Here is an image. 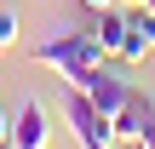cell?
<instances>
[{
	"instance_id": "6da1fadb",
	"label": "cell",
	"mask_w": 155,
	"mask_h": 149,
	"mask_svg": "<svg viewBox=\"0 0 155 149\" xmlns=\"http://www.w3.org/2000/svg\"><path fill=\"white\" fill-rule=\"evenodd\" d=\"M29 57H35L40 69H58L63 80H75V75H86V69H98L109 52L98 46L92 29H69V34H46V40H35Z\"/></svg>"
},
{
	"instance_id": "7a4b0ae2",
	"label": "cell",
	"mask_w": 155,
	"mask_h": 149,
	"mask_svg": "<svg viewBox=\"0 0 155 149\" xmlns=\"http://www.w3.org/2000/svg\"><path fill=\"white\" fill-rule=\"evenodd\" d=\"M63 115H69V126H75V138H81V149H109L115 144V121L81 92V86H69V98H63Z\"/></svg>"
},
{
	"instance_id": "3957f363",
	"label": "cell",
	"mask_w": 155,
	"mask_h": 149,
	"mask_svg": "<svg viewBox=\"0 0 155 149\" xmlns=\"http://www.w3.org/2000/svg\"><path fill=\"white\" fill-rule=\"evenodd\" d=\"M69 86H81V92H86V98H92V103H98L109 121H115V115L132 103V92H138L127 75H115V69H104V63H98V69H86V75H75Z\"/></svg>"
},
{
	"instance_id": "277c9868",
	"label": "cell",
	"mask_w": 155,
	"mask_h": 149,
	"mask_svg": "<svg viewBox=\"0 0 155 149\" xmlns=\"http://www.w3.org/2000/svg\"><path fill=\"white\" fill-rule=\"evenodd\" d=\"M6 138H12L17 149H46V138H52L46 109H40L35 98H23V103H17V115H12V126H6Z\"/></svg>"
},
{
	"instance_id": "5b68a950",
	"label": "cell",
	"mask_w": 155,
	"mask_h": 149,
	"mask_svg": "<svg viewBox=\"0 0 155 149\" xmlns=\"http://www.w3.org/2000/svg\"><path fill=\"white\" fill-rule=\"evenodd\" d=\"M92 34H98V46H104L109 57H121V52H127V40H132L127 6H104V11H98V23H92Z\"/></svg>"
},
{
	"instance_id": "8992f818",
	"label": "cell",
	"mask_w": 155,
	"mask_h": 149,
	"mask_svg": "<svg viewBox=\"0 0 155 149\" xmlns=\"http://www.w3.org/2000/svg\"><path fill=\"white\" fill-rule=\"evenodd\" d=\"M23 34V17H17V6H0V57L12 52V40Z\"/></svg>"
},
{
	"instance_id": "52a82bcc",
	"label": "cell",
	"mask_w": 155,
	"mask_h": 149,
	"mask_svg": "<svg viewBox=\"0 0 155 149\" xmlns=\"http://www.w3.org/2000/svg\"><path fill=\"white\" fill-rule=\"evenodd\" d=\"M86 11H104V6H121V0H81Z\"/></svg>"
},
{
	"instance_id": "ba28073f",
	"label": "cell",
	"mask_w": 155,
	"mask_h": 149,
	"mask_svg": "<svg viewBox=\"0 0 155 149\" xmlns=\"http://www.w3.org/2000/svg\"><path fill=\"white\" fill-rule=\"evenodd\" d=\"M6 126H12V121H6V115H0V138H6Z\"/></svg>"
},
{
	"instance_id": "9c48e42d",
	"label": "cell",
	"mask_w": 155,
	"mask_h": 149,
	"mask_svg": "<svg viewBox=\"0 0 155 149\" xmlns=\"http://www.w3.org/2000/svg\"><path fill=\"white\" fill-rule=\"evenodd\" d=\"M0 149H17V144H12V138H0Z\"/></svg>"
},
{
	"instance_id": "30bf717a",
	"label": "cell",
	"mask_w": 155,
	"mask_h": 149,
	"mask_svg": "<svg viewBox=\"0 0 155 149\" xmlns=\"http://www.w3.org/2000/svg\"><path fill=\"white\" fill-rule=\"evenodd\" d=\"M109 149H115V144H109Z\"/></svg>"
}]
</instances>
